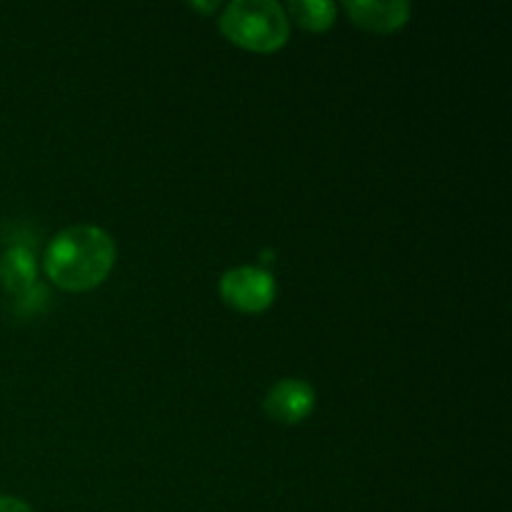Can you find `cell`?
<instances>
[{
  "label": "cell",
  "mask_w": 512,
  "mask_h": 512,
  "mask_svg": "<svg viewBox=\"0 0 512 512\" xmlns=\"http://www.w3.org/2000/svg\"><path fill=\"white\" fill-rule=\"evenodd\" d=\"M115 240L98 225H70L50 240L45 250V275L68 293H88L113 273Z\"/></svg>",
  "instance_id": "6da1fadb"
},
{
  "label": "cell",
  "mask_w": 512,
  "mask_h": 512,
  "mask_svg": "<svg viewBox=\"0 0 512 512\" xmlns=\"http://www.w3.org/2000/svg\"><path fill=\"white\" fill-rule=\"evenodd\" d=\"M218 25L230 43L253 53H275L290 38V18L275 0H233Z\"/></svg>",
  "instance_id": "7a4b0ae2"
},
{
  "label": "cell",
  "mask_w": 512,
  "mask_h": 512,
  "mask_svg": "<svg viewBox=\"0 0 512 512\" xmlns=\"http://www.w3.org/2000/svg\"><path fill=\"white\" fill-rule=\"evenodd\" d=\"M278 285L265 268L258 265H238L225 270L220 278V298L228 308L245 315H258L273 305Z\"/></svg>",
  "instance_id": "3957f363"
},
{
  "label": "cell",
  "mask_w": 512,
  "mask_h": 512,
  "mask_svg": "<svg viewBox=\"0 0 512 512\" xmlns=\"http://www.w3.org/2000/svg\"><path fill=\"white\" fill-rule=\"evenodd\" d=\"M263 408L268 418L283 425H298L315 410V390L305 380L283 378L265 393Z\"/></svg>",
  "instance_id": "277c9868"
},
{
  "label": "cell",
  "mask_w": 512,
  "mask_h": 512,
  "mask_svg": "<svg viewBox=\"0 0 512 512\" xmlns=\"http://www.w3.org/2000/svg\"><path fill=\"white\" fill-rule=\"evenodd\" d=\"M343 8L355 25L373 33H398L410 20L405 0H348Z\"/></svg>",
  "instance_id": "5b68a950"
},
{
  "label": "cell",
  "mask_w": 512,
  "mask_h": 512,
  "mask_svg": "<svg viewBox=\"0 0 512 512\" xmlns=\"http://www.w3.org/2000/svg\"><path fill=\"white\" fill-rule=\"evenodd\" d=\"M38 283V263L33 250L25 245H13L0 255V285L5 293L20 298Z\"/></svg>",
  "instance_id": "8992f818"
},
{
  "label": "cell",
  "mask_w": 512,
  "mask_h": 512,
  "mask_svg": "<svg viewBox=\"0 0 512 512\" xmlns=\"http://www.w3.org/2000/svg\"><path fill=\"white\" fill-rule=\"evenodd\" d=\"M288 18H293L308 33H325L335 23L338 8L328 0H293L285 10Z\"/></svg>",
  "instance_id": "52a82bcc"
},
{
  "label": "cell",
  "mask_w": 512,
  "mask_h": 512,
  "mask_svg": "<svg viewBox=\"0 0 512 512\" xmlns=\"http://www.w3.org/2000/svg\"><path fill=\"white\" fill-rule=\"evenodd\" d=\"M0 512H35L28 503L13 495H0Z\"/></svg>",
  "instance_id": "ba28073f"
}]
</instances>
